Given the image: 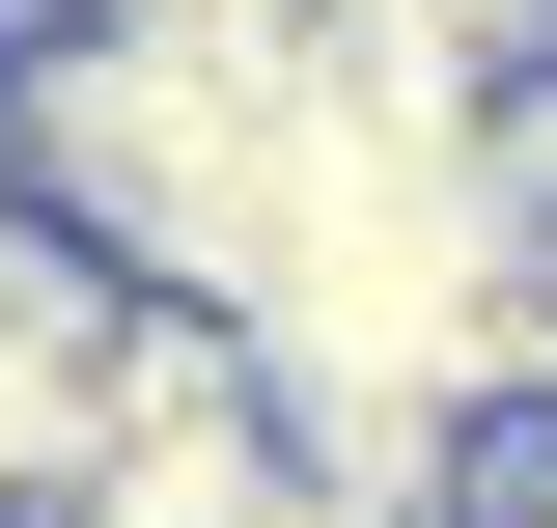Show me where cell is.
Returning a JSON list of instances; mask_svg holds the SVG:
<instances>
[{
	"label": "cell",
	"mask_w": 557,
	"mask_h": 528,
	"mask_svg": "<svg viewBox=\"0 0 557 528\" xmlns=\"http://www.w3.org/2000/svg\"><path fill=\"white\" fill-rule=\"evenodd\" d=\"M278 139H307V56L278 28H28L0 56V196L84 223L139 306H251Z\"/></svg>",
	"instance_id": "1"
},
{
	"label": "cell",
	"mask_w": 557,
	"mask_h": 528,
	"mask_svg": "<svg viewBox=\"0 0 557 528\" xmlns=\"http://www.w3.org/2000/svg\"><path fill=\"white\" fill-rule=\"evenodd\" d=\"M530 390H557V362H530Z\"/></svg>",
	"instance_id": "2"
}]
</instances>
